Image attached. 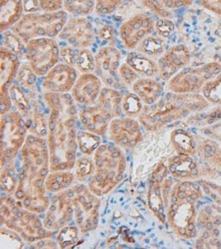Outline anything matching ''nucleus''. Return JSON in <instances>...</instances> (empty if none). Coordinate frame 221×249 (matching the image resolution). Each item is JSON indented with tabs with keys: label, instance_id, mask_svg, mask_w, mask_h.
I'll use <instances>...</instances> for the list:
<instances>
[{
	"label": "nucleus",
	"instance_id": "obj_52",
	"mask_svg": "<svg viewBox=\"0 0 221 249\" xmlns=\"http://www.w3.org/2000/svg\"><path fill=\"white\" fill-rule=\"evenodd\" d=\"M201 132L208 139L214 140L216 142H221V120L213 124V125L202 127Z\"/></svg>",
	"mask_w": 221,
	"mask_h": 249
},
{
	"label": "nucleus",
	"instance_id": "obj_33",
	"mask_svg": "<svg viewBox=\"0 0 221 249\" xmlns=\"http://www.w3.org/2000/svg\"><path fill=\"white\" fill-rule=\"evenodd\" d=\"M75 179L76 176L71 172V170L49 172L45 179V187L51 194H58L71 187Z\"/></svg>",
	"mask_w": 221,
	"mask_h": 249
},
{
	"label": "nucleus",
	"instance_id": "obj_20",
	"mask_svg": "<svg viewBox=\"0 0 221 249\" xmlns=\"http://www.w3.org/2000/svg\"><path fill=\"white\" fill-rule=\"evenodd\" d=\"M42 77L41 87L44 93H69L78 80L79 71L75 67L60 62Z\"/></svg>",
	"mask_w": 221,
	"mask_h": 249
},
{
	"label": "nucleus",
	"instance_id": "obj_50",
	"mask_svg": "<svg viewBox=\"0 0 221 249\" xmlns=\"http://www.w3.org/2000/svg\"><path fill=\"white\" fill-rule=\"evenodd\" d=\"M176 30V25L171 18H159L155 22V31L162 38H168Z\"/></svg>",
	"mask_w": 221,
	"mask_h": 249
},
{
	"label": "nucleus",
	"instance_id": "obj_60",
	"mask_svg": "<svg viewBox=\"0 0 221 249\" xmlns=\"http://www.w3.org/2000/svg\"><path fill=\"white\" fill-rule=\"evenodd\" d=\"M212 166L216 167L217 169H219V170H220V171H221V152H220V154H219V155L217 156V158H216V159L214 160V162H213Z\"/></svg>",
	"mask_w": 221,
	"mask_h": 249
},
{
	"label": "nucleus",
	"instance_id": "obj_18",
	"mask_svg": "<svg viewBox=\"0 0 221 249\" xmlns=\"http://www.w3.org/2000/svg\"><path fill=\"white\" fill-rule=\"evenodd\" d=\"M192 55L184 44H176L166 49L163 55L157 60L158 77L162 82L169 80L191 63Z\"/></svg>",
	"mask_w": 221,
	"mask_h": 249
},
{
	"label": "nucleus",
	"instance_id": "obj_8",
	"mask_svg": "<svg viewBox=\"0 0 221 249\" xmlns=\"http://www.w3.org/2000/svg\"><path fill=\"white\" fill-rule=\"evenodd\" d=\"M28 126L25 117L20 111H10L0 119V155L1 166L11 163L17 153L21 149L27 138Z\"/></svg>",
	"mask_w": 221,
	"mask_h": 249
},
{
	"label": "nucleus",
	"instance_id": "obj_56",
	"mask_svg": "<svg viewBox=\"0 0 221 249\" xmlns=\"http://www.w3.org/2000/svg\"><path fill=\"white\" fill-rule=\"evenodd\" d=\"M42 11H58L63 9V0H38Z\"/></svg>",
	"mask_w": 221,
	"mask_h": 249
},
{
	"label": "nucleus",
	"instance_id": "obj_44",
	"mask_svg": "<svg viewBox=\"0 0 221 249\" xmlns=\"http://www.w3.org/2000/svg\"><path fill=\"white\" fill-rule=\"evenodd\" d=\"M80 232V229L74 227V226H65V227H63L57 236L60 248L66 249L74 247L79 241Z\"/></svg>",
	"mask_w": 221,
	"mask_h": 249
},
{
	"label": "nucleus",
	"instance_id": "obj_15",
	"mask_svg": "<svg viewBox=\"0 0 221 249\" xmlns=\"http://www.w3.org/2000/svg\"><path fill=\"white\" fill-rule=\"evenodd\" d=\"M170 175L167 165L160 162L153 170L150 177L149 188L147 192V202L149 209L152 211L154 216L161 224L166 222L167 206L163 194V181Z\"/></svg>",
	"mask_w": 221,
	"mask_h": 249
},
{
	"label": "nucleus",
	"instance_id": "obj_51",
	"mask_svg": "<svg viewBox=\"0 0 221 249\" xmlns=\"http://www.w3.org/2000/svg\"><path fill=\"white\" fill-rule=\"evenodd\" d=\"M119 76L121 78V81L126 86H133L139 80V78L141 77L129 64L125 62L121 63V65L120 67Z\"/></svg>",
	"mask_w": 221,
	"mask_h": 249
},
{
	"label": "nucleus",
	"instance_id": "obj_23",
	"mask_svg": "<svg viewBox=\"0 0 221 249\" xmlns=\"http://www.w3.org/2000/svg\"><path fill=\"white\" fill-rule=\"evenodd\" d=\"M167 167L170 176L179 181L198 180L203 176V167L193 156L177 154L168 159Z\"/></svg>",
	"mask_w": 221,
	"mask_h": 249
},
{
	"label": "nucleus",
	"instance_id": "obj_4",
	"mask_svg": "<svg viewBox=\"0 0 221 249\" xmlns=\"http://www.w3.org/2000/svg\"><path fill=\"white\" fill-rule=\"evenodd\" d=\"M0 212L1 225L17 232L22 240L30 244L54 236L55 231L45 228L38 213L20 207L11 195L1 196Z\"/></svg>",
	"mask_w": 221,
	"mask_h": 249
},
{
	"label": "nucleus",
	"instance_id": "obj_57",
	"mask_svg": "<svg viewBox=\"0 0 221 249\" xmlns=\"http://www.w3.org/2000/svg\"><path fill=\"white\" fill-rule=\"evenodd\" d=\"M197 1L204 9L221 17V0H197Z\"/></svg>",
	"mask_w": 221,
	"mask_h": 249
},
{
	"label": "nucleus",
	"instance_id": "obj_3",
	"mask_svg": "<svg viewBox=\"0 0 221 249\" xmlns=\"http://www.w3.org/2000/svg\"><path fill=\"white\" fill-rule=\"evenodd\" d=\"M94 173L88 181V187L102 197L120 184L123 179L126 159L121 148L112 144H100L94 153Z\"/></svg>",
	"mask_w": 221,
	"mask_h": 249
},
{
	"label": "nucleus",
	"instance_id": "obj_49",
	"mask_svg": "<svg viewBox=\"0 0 221 249\" xmlns=\"http://www.w3.org/2000/svg\"><path fill=\"white\" fill-rule=\"evenodd\" d=\"M21 237L15 232L14 230H11L7 227L4 228V226H2L1 228V245L3 246L5 244V247H9L8 245H10V248H21L24 246L21 242Z\"/></svg>",
	"mask_w": 221,
	"mask_h": 249
},
{
	"label": "nucleus",
	"instance_id": "obj_26",
	"mask_svg": "<svg viewBox=\"0 0 221 249\" xmlns=\"http://www.w3.org/2000/svg\"><path fill=\"white\" fill-rule=\"evenodd\" d=\"M20 66V57L1 46L0 48V89H8L17 78Z\"/></svg>",
	"mask_w": 221,
	"mask_h": 249
},
{
	"label": "nucleus",
	"instance_id": "obj_36",
	"mask_svg": "<svg viewBox=\"0 0 221 249\" xmlns=\"http://www.w3.org/2000/svg\"><path fill=\"white\" fill-rule=\"evenodd\" d=\"M96 0H63V10L72 17L86 18L95 13Z\"/></svg>",
	"mask_w": 221,
	"mask_h": 249
},
{
	"label": "nucleus",
	"instance_id": "obj_1",
	"mask_svg": "<svg viewBox=\"0 0 221 249\" xmlns=\"http://www.w3.org/2000/svg\"><path fill=\"white\" fill-rule=\"evenodd\" d=\"M43 100L49 110L47 143L50 172L73 170L78 150V104L69 93H44Z\"/></svg>",
	"mask_w": 221,
	"mask_h": 249
},
{
	"label": "nucleus",
	"instance_id": "obj_39",
	"mask_svg": "<svg viewBox=\"0 0 221 249\" xmlns=\"http://www.w3.org/2000/svg\"><path fill=\"white\" fill-rule=\"evenodd\" d=\"M144 106L143 101L134 92L125 94L122 98L121 109L123 114L127 117H139Z\"/></svg>",
	"mask_w": 221,
	"mask_h": 249
},
{
	"label": "nucleus",
	"instance_id": "obj_12",
	"mask_svg": "<svg viewBox=\"0 0 221 249\" xmlns=\"http://www.w3.org/2000/svg\"><path fill=\"white\" fill-rule=\"evenodd\" d=\"M18 186L14 194L19 206L36 213H43L49 208L50 200L46 196L45 181L32 179L24 169L19 172Z\"/></svg>",
	"mask_w": 221,
	"mask_h": 249
},
{
	"label": "nucleus",
	"instance_id": "obj_25",
	"mask_svg": "<svg viewBox=\"0 0 221 249\" xmlns=\"http://www.w3.org/2000/svg\"><path fill=\"white\" fill-rule=\"evenodd\" d=\"M132 89L143 101L144 105L155 104L165 94L164 85L155 80V77H140Z\"/></svg>",
	"mask_w": 221,
	"mask_h": 249
},
{
	"label": "nucleus",
	"instance_id": "obj_13",
	"mask_svg": "<svg viewBox=\"0 0 221 249\" xmlns=\"http://www.w3.org/2000/svg\"><path fill=\"white\" fill-rule=\"evenodd\" d=\"M96 32L92 22L87 18H68L58 39L68 46L78 49H89L96 42Z\"/></svg>",
	"mask_w": 221,
	"mask_h": 249
},
{
	"label": "nucleus",
	"instance_id": "obj_30",
	"mask_svg": "<svg viewBox=\"0 0 221 249\" xmlns=\"http://www.w3.org/2000/svg\"><path fill=\"white\" fill-rule=\"evenodd\" d=\"M170 143L177 154L195 156L198 152V141L196 137L184 129L177 128L170 133Z\"/></svg>",
	"mask_w": 221,
	"mask_h": 249
},
{
	"label": "nucleus",
	"instance_id": "obj_6",
	"mask_svg": "<svg viewBox=\"0 0 221 249\" xmlns=\"http://www.w3.org/2000/svg\"><path fill=\"white\" fill-rule=\"evenodd\" d=\"M74 209V217L80 233L86 234L98 227L100 197L90 190L88 185L76 184L66 189Z\"/></svg>",
	"mask_w": 221,
	"mask_h": 249
},
{
	"label": "nucleus",
	"instance_id": "obj_46",
	"mask_svg": "<svg viewBox=\"0 0 221 249\" xmlns=\"http://www.w3.org/2000/svg\"><path fill=\"white\" fill-rule=\"evenodd\" d=\"M197 181L201 185L205 194L215 203L221 206V184L214 182L213 180H208L204 178L198 179Z\"/></svg>",
	"mask_w": 221,
	"mask_h": 249
},
{
	"label": "nucleus",
	"instance_id": "obj_41",
	"mask_svg": "<svg viewBox=\"0 0 221 249\" xmlns=\"http://www.w3.org/2000/svg\"><path fill=\"white\" fill-rule=\"evenodd\" d=\"M74 169L76 179L79 182H84V181L90 179L94 173V160H91L88 156L80 157L76 161Z\"/></svg>",
	"mask_w": 221,
	"mask_h": 249
},
{
	"label": "nucleus",
	"instance_id": "obj_45",
	"mask_svg": "<svg viewBox=\"0 0 221 249\" xmlns=\"http://www.w3.org/2000/svg\"><path fill=\"white\" fill-rule=\"evenodd\" d=\"M196 248H221L219 230H204L195 244Z\"/></svg>",
	"mask_w": 221,
	"mask_h": 249
},
{
	"label": "nucleus",
	"instance_id": "obj_29",
	"mask_svg": "<svg viewBox=\"0 0 221 249\" xmlns=\"http://www.w3.org/2000/svg\"><path fill=\"white\" fill-rule=\"evenodd\" d=\"M43 107L40 101H35L32 104L31 115L26 119L29 132L40 138L48 135V117H46Z\"/></svg>",
	"mask_w": 221,
	"mask_h": 249
},
{
	"label": "nucleus",
	"instance_id": "obj_19",
	"mask_svg": "<svg viewBox=\"0 0 221 249\" xmlns=\"http://www.w3.org/2000/svg\"><path fill=\"white\" fill-rule=\"evenodd\" d=\"M74 217L72 201L68 197L66 190L54 194L49 208L46 211L43 224L46 229L56 231L60 230L71 223Z\"/></svg>",
	"mask_w": 221,
	"mask_h": 249
},
{
	"label": "nucleus",
	"instance_id": "obj_17",
	"mask_svg": "<svg viewBox=\"0 0 221 249\" xmlns=\"http://www.w3.org/2000/svg\"><path fill=\"white\" fill-rule=\"evenodd\" d=\"M122 55L121 50L111 45L101 47L95 54V73L106 87H113L121 80L119 70L121 65Z\"/></svg>",
	"mask_w": 221,
	"mask_h": 249
},
{
	"label": "nucleus",
	"instance_id": "obj_2",
	"mask_svg": "<svg viewBox=\"0 0 221 249\" xmlns=\"http://www.w3.org/2000/svg\"><path fill=\"white\" fill-rule=\"evenodd\" d=\"M200 94H176L167 92L153 105H145L139 122L147 131H157L170 123L189 118L191 115L210 107Z\"/></svg>",
	"mask_w": 221,
	"mask_h": 249
},
{
	"label": "nucleus",
	"instance_id": "obj_27",
	"mask_svg": "<svg viewBox=\"0 0 221 249\" xmlns=\"http://www.w3.org/2000/svg\"><path fill=\"white\" fill-rule=\"evenodd\" d=\"M24 15L22 0H0V31L13 29Z\"/></svg>",
	"mask_w": 221,
	"mask_h": 249
},
{
	"label": "nucleus",
	"instance_id": "obj_34",
	"mask_svg": "<svg viewBox=\"0 0 221 249\" xmlns=\"http://www.w3.org/2000/svg\"><path fill=\"white\" fill-rule=\"evenodd\" d=\"M137 51L147 55L148 57L159 59L166 51V42L164 38L157 34H151L138 45Z\"/></svg>",
	"mask_w": 221,
	"mask_h": 249
},
{
	"label": "nucleus",
	"instance_id": "obj_40",
	"mask_svg": "<svg viewBox=\"0 0 221 249\" xmlns=\"http://www.w3.org/2000/svg\"><path fill=\"white\" fill-rule=\"evenodd\" d=\"M201 94L211 105L221 106V72L203 87Z\"/></svg>",
	"mask_w": 221,
	"mask_h": 249
},
{
	"label": "nucleus",
	"instance_id": "obj_53",
	"mask_svg": "<svg viewBox=\"0 0 221 249\" xmlns=\"http://www.w3.org/2000/svg\"><path fill=\"white\" fill-rule=\"evenodd\" d=\"M14 103L8 89H0V114L4 115L11 111Z\"/></svg>",
	"mask_w": 221,
	"mask_h": 249
},
{
	"label": "nucleus",
	"instance_id": "obj_42",
	"mask_svg": "<svg viewBox=\"0 0 221 249\" xmlns=\"http://www.w3.org/2000/svg\"><path fill=\"white\" fill-rule=\"evenodd\" d=\"M2 34V46L7 48L9 51L14 52L18 56L20 54L24 55L25 54V49H26V43L21 40V38L17 35V34L11 30V31H6Z\"/></svg>",
	"mask_w": 221,
	"mask_h": 249
},
{
	"label": "nucleus",
	"instance_id": "obj_24",
	"mask_svg": "<svg viewBox=\"0 0 221 249\" xmlns=\"http://www.w3.org/2000/svg\"><path fill=\"white\" fill-rule=\"evenodd\" d=\"M60 59L75 67L80 73L95 71V55L89 49H78L66 45L60 47Z\"/></svg>",
	"mask_w": 221,
	"mask_h": 249
},
{
	"label": "nucleus",
	"instance_id": "obj_10",
	"mask_svg": "<svg viewBox=\"0 0 221 249\" xmlns=\"http://www.w3.org/2000/svg\"><path fill=\"white\" fill-rule=\"evenodd\" d=\"M196 200L170 196L166 221L171 230L182 239H193L198 234Z\"/></svg>",
	"mask_w": 221,
	"mask_h": 249
},
{
	"label": "nucleus",
	"instance_id": "obj_59",
	"mask_svg": "<svg viewBox=\"0 0 221 249\" xmlns=\"http://www.w3.org/2000/svg\"><path fill=\"white\" fill-rule=\"evenodd\" d=\"M31 247H35V248H56V243L51 241L50 238L47 239H42L39 240L37 242L32 243Z\"/></svg>",
	"mask_w": 221,
	"mask_h": 249
},
{
	"label": "nucleus",
	"instance_id": "obj_7",
	"mask_svg": "<svg viewBox=\"0 0 221 249\" xmlns=\"http://www.w3.org/2000/svg\"><path fill=\"white\" fill-rule=\"evenodd\" d=\"M221 72V63L208 62L203 65L187 66L167 82L168 92L176 94H200L203 87Z\"/></svg>",
	"mask_w": 221,
	"mask_h": 249
},
{
	"label": "nucleus",
	"instance_id": "obj_55",
	"mask_svg": "<svg viewBox=\"0 0 221 249\" xmlns=\"http://www.w3.org/2000/svg\"><path fill=\"white\" fill-rule=\"evenodd\" d=\"M160 1L167 9L172 11L184 7H189L196 1V0H160Z\"/></svg>",
	"mask_w": 221,
	"mask_h": 249
},
{
	"label": "nucleus",
	"instance_id": "obj_47",
	"mask_svg": "<svg viewBox=\"0 0 221 249\" xmlns=\"http://www.w3.org/2000/svg\"><path fill=\"white\" fill-rule=\"evenodd\" d=\"M142 4L144 7L148 8L151 13H153L159 18H171V10L167 9L160 0H142Z\"/></svg>",
	"mask_w": 221,
	"mask_h": 249
},
{
	"label": "nucleus",
	"instance_id": "obj_31",
	"mask_svg": "<svg viewBox=\"0 0 221 249\" xmlns=\"http://www.w3.org/2000/svg\"><path fill=\"white\" fill-rule=\"evenodd\" d=\"M122 94L112 87H104L96 101V103L105 108L113 118L121 117L122 114L121 102Z\"/></svg>",
	"mask_w": 221,
	"mask_h": 249
},
{
	"label": "nucleus",
	"instance_id": "obj_37",
	"mask_svg": "<svg viewBox=\"0 0 221 249\" xmlns=\"http://www.w3.org/2000/svg\"><path fill=\"white\" fill-rule=\"evenodd\" d=\"M78 146L80 152L85 156H91L101 144V139L99 135L90 132L88 130L78 131Z\"/></svg>",
	"mask_w": 221,
	"mask_h": 249
},
{
	"label": "nucleus",
	"instance_id": "obj_5",
	"mask_svg": "<svg viewBox=\"0 0 221 249\" xmlns=\"http://www.w3.org/2000/svg\"><path fill=\"white\" fill-rule=\"evenodd\" d=\"M68 14L61 9L58 11H37L25 14L13 31L26 44L36 38H56L62 31Z\"/></svg>",
	"mask_w": 221,
	"mask_h": 249
},
{
	"label": "nucleus",
	"instance_id": "obj_43",
	"mask_svg": "<svg viewBox=\"0 0 221 249\" xmlns=\"http://www.w3.org/2000/svg\"><path fill=\"white\" fill-rule=\"evenodd\" d=\"M37 78L38 75L35 73V71L32 70V67L28 62L20 63V70L17 75V81L19 85H20L26 89H32L37 84Z\"/></svg>",
	"mask_w": 221,
	"mask_h": 249
},
{
	"label": "nucleus",
	"instance_id": "obj_54",
	"mask_svg": "<svg viewBox=\"0 0 221 249\" xmlns=\"http://www.w3.org/2000/svg\"><path fill=\"white\" fill-rule=\"evenodd\" d=\"M97 35L100 38V40L103 41L104 43H110L114 40L115 30H114L112 25L104 24L101 27H99Z\"/></svg>",
	"mask_w": 221,
	"mask_h": 249
},
{
	"label": "nucleus",
	"instance_id": "obj_35",
	"mask_svg": "<svg viewBox=\"0 0 221 249\" xmlns=\"http://www.w3.org/2000/svg\"><path fill=\"white\" fill-rule=\"evenodd\" d=\"M25 88H22L18 83H14L8 89L9 95L13 100L14 105L21 113L24 117H29L32 111V102L25 92Z\"/></svg>",
	"mask_w": 221,
	"mask_h": 249
},
{
	"label": "nucleus",
	"instance_id": "obj_11",
	"mask_svg": "<svg viewBox=\"0 0 221 249\" xmlns=\"http://www.w3.org/2000/svg\"><path fill=\"white\" fill-rule=\"evenodd\" d=\"M25 58L38 76H44L60 63V47L54 38H36L26 44Z\"/></svg>",
	"mask_w": 221,
	"mask_h": 249
},
{
	"label": "nucleus",
	"instance_id": "obj_38",
	"mask_svg": "<svg viewBox=\"0 0 221 249\" xmlns=\"http://www.w3.org/2000/svg\"><path fill=\"white\" fill-rule=\"evenodd\" d=\"M19 176L17 177L13 162L1 166V174H0V183L1 190L6 195H14L18 186Z\"/></svg>",
	"mask_w": 221,
	"mask_h": 249
},
{
	"label": "nucleus",
	"instance_id": "obj_16",
	"mask_svg": "<svg viewBox=\"0 0 221 249\" xmlns=\"http://www.w3.org/2000/svg\"><path fill=\"white\" fill-rule=\"evenodd\" d=\"M108 138L121 148L133 149L143 140L141 123L133 117H116L110 121Z\"/></svg>",
	"mask_w": 221,
	"mask_h": 249
},
{
	"label": "nucleus",
	"instance_id": "obj_32",
	"mask_svg": "<svg viewBox=\"0 0 221 249\" xmlns=\"http://www.w3.org/2000/svg\"><path fill=\"white\" fill-rule=\"evenodd\" d=\"M197 224L204 230H218L221 226V206L207 205L198 213Z\"/></svg>",
	"mask_w": 221,
	"mask_h": 249
},
{
	"label": "nucleus",
	"instance_id": "obj_9",
	"mask_svg": "<svg viewBox=\"0 0 221 249\" xmlns=\"http://www.w3.org/2000/svg\"><path fill=\"white\" fill-rule=\"evenodd\" d=\"M21 168L29 177L45 181L50 172V156L47 141L37 135L29 134L20 149Z\"/></svg>",
	"mask_w": 221,
	"mask_h": 249
},
{
	"label": "nucleus",
	"instance_id": "obj_58",
	"mask_svg": "<svg viewBox=\"0 0 221 249\" xmlns=\"http://www.w3.org/2000/svg\"><path fill=\"white\" fill-rule=\"evenodd\" d=\"M22 3H24L25 14L37 13L41 10L38 0H22Z\"/></svg>",
	"mask_w": 221,
	"mask_h": 249
},
{
	"label": "nucleus",
	"instance_id": "obj_21",
	"mask_svg": "<svg viewBox=\"0 0 221 249\" xmlns=\"http://www.w3.org/2000/svg\"><path fill=\"white\" fill-rule=\"evenodd\" d=\"M103 82L94 72L80 73L71 90V94L80 108L91 106L97 101L101 90Z\"/></svg>",
	"mask_w": 221,
	"mask_h": 249
},
{
	"label": "nucleus",
	"instance_id": "obj_48",
	"mask_svg": "<svg viewBox=\"0 0 221 249\" xmlns=\"http://www.w3.org/2000/svg\"><path fill=\"white\" fill-rule=\"evenodd\" d=\"M123 0H96L95 14L97 16H107L113 14L122 4Z\"/></svg>",
	"mask_w": 221,
	"mask_h": 249
},
{
	"label": "nucleus",
	"instance_id": "obj_22",
	"mask_svg": "<svg viewBox=\"0 0 221 249\" xmlns=\"http://www.w3.org/2000/svg\"><path fill=\"white\" fill-rule=\"evenodd\" d=\"M114 119L110 113L98 103L80 108L79 111V122L90 132L103 137L108 131L110 121Z\"/></svg>",
	"mask_w": 221,
	"mask_h": 249
},
{
	"label": "nucleus",
	"instance_id": "obj_28",
	"mask_svg": "<svg viewBox=\"0 0 221 249\" xmlns=\"http://www.w3.org/2000/svg\"><path fill=\"white\" fill-rule=\"evenodd\" d=\"M124 62L129 64L141 77L158 76L159 70L157 61L153 58L148 57L147 55L141 52L131 51L126 55Z\"/></svg>",
	"mask_w": 221,
	"mask_h": 249
},
{
	"label": "nucleus",
	"instance_id": "obj_14",
	"mask_svg": "<svg viewBox=\"0 0 221 249\" xmlns=\"http://www.w3.org/2000/svg\"><path fill=\"white\" fill-rule=\"evenodd\" d=\"M155 20L148 14L139 13L123 21L119 36L127 50L137 49L138 45L155 31Z\"/></svg>",
	"mask_w": 221,
	"mask_h": 249
}]
</instances>
